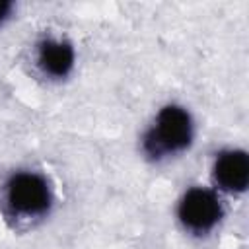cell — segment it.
I'll use <instances>...</instances> for the list:
<instances>
[{
	"label": "cell",
	"mask_w": 249,
	"mask_h": 249,
	"mask_svg": "<svg viewBox=\"0 0 249 249\" xmlns=\"http://www.w3.org/2000/svg\"><path fill=\"white\" fill-rule=\"evenodd\" d=\"M8 202L19 214H41L49 208V187L35 173H18L8 183Z\"/></svg>",
	"instance_id": "2"
},
{
	"label": "cell",
	"mask_w": 249,
	"mask_h": 249,
	"mask_svg": "<svg viewBox=\"0 0 249 249\" xmlns=\"http://www.w3.org/2000/svg\"><path fill=\"white\" fill-rule=\"evenodd\" d=\"M39 62L51 76H66L74 64V51L68 43L49 39L39 47Z\"/></svg>",
	"instance_id": "5"
},
{
	"label": "cell",
	"mask_w": 249,
	"mask_h": 249,
	"mask_svg": "<svg viewBox=\"0 0 249 249\" xmlns=\"http://www.w3.org/2000/svg\"><path fill=\"white\" fill-rule=\"evenodd\" d=\"M10 10H12V4L10 2H6V0H0V23L4 21V18L10 14Z\"/></svg>",
	"instance_id": "6"
},
{
	"label": "cell",
	"mask_w": 249,
	"mask_h": 249,
	"mask_svg": "<svg viewBox=\"0 0 249 249\" xmlns=\"http://www.w3.org/2000/svg\"><path fill=\"white\" fill-rule=\"evenodd\" d=\"M222 208L216 195L208 189H191L179 202V218L181 222L195 230L206 231L220 220Z\"/></svg>",
	"instance_id": "3"
},
{
	"label": "cell",
	"mask_w": 249,
	"mask_h": 249,
	"mask_svg": "<svg viewBox=\"0 0 249 249\" xmlns=\"http://www.w3.org/2000/svg\"><path fill=\"white\" fill-rule=\"evenodd\" d=\"M193 138L191 117L177 105H167L160 111L156 126L144 136V150L158 158L167 152L185 150Z\"/></svg>",
	"instance_id": "1"
},
{
	"label": "cell",
	"mask_w": 249,
	"mask_h": 249,
	"mask_svg": "<svg viewBox=\"0 0 249 249\" xmlns=\"http://www.w3.org/2000/svg\"><path fill=\"white\" fill-rule=\"evenodd\" d=\"M214 179L226 191H243L249 181V158L245 152L230 150L220 154L214 165Z\"/></svg>",
	"instance_id": "4"
}]
</instances>
